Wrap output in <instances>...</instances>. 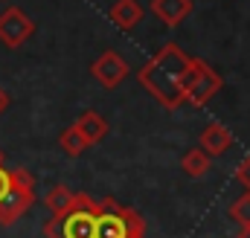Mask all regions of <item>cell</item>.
<instances>
[{"instance_id": "1", "label": "cell", "mask_w": 250, "mask_h": 238, "mask_svg": "<svg viewBox=\"0 0 250 238\" xmlns=\"http://www.w3.org/2000/svg\"><path fill=\"white\" fill-rule=\"evenodd\" d=\"M195 61L178 44H163L137 73L140 84L166 108L175 111L187 102V87L195 76Z\"/></svg>"}, {"instance_id": "2", "label": "cell", "mask_w": 250, "mask_h": 238, "mask_svg": "<svg viewBox=\"0 0 250 238\" xmlns=\"http://www.w3.org/2000/svg\"><path fill=\"white\" fill-rule=\"evenodd\" d=\"M47 238H96V200L84 192H76L73 206L53 215L44 224Z\"/></svg>"}, {"instance_id": "3", "label": "cell", "mask_w": 250, "mask_h": 238, "mask_svg": "<svg viewBox=\"0 0 250 238\" xmlns=\"http://www.w3.org/2000/svg\"><path fill=\"white\" fill-rule=\"evenodd\" d=\"M146 236V221L137 209L120 206L114 198L96 203V238H134Z\"/></svg>"}, {"instance_id": "4", "label": "cell", "mask_w": 250, "mask_h": 238, "mask_svg": "<svg viewBox=\"0 0 250 238\" xmlns=\"http://www.w3.org/2000/svg\"><path fill=\"white\" fill-rule=\"evenodd\" d=\"M12 172V186L0 198V227H12L32 203H35V180L26 169H9Z\"/></svg>"}, {"instance_id": "5", "label": "cell", "mask_w": 250, "mask_h": 238, "mask_svg": "<svg viewBox=\"0 0 250 238\" xmlns=\"http://www.w3.org/2000/svg\"><path fill=\"white\" fill-rule=\"evenodd\" d=\"M35 32V23L23 15V9L9 6L6 12H0V44L9 50H18L21 44H26Z\"/></svg>"}, {"instance_id": "6", "label": "cell", "mask_w": 250, "mask_h": 238, "mask_svg": "<svg viewBox=\"0 0 250 238\" xmlns=\"http://www.w3.org/2000/svg\"><path fill=\"white\" fill-rule=\"evenodd\" d=\"M221 76L207 64V61H195V76H192V81H189V87H187V102L189 105H204V102H209L218 90H221Z\"/></svg>"}, {"instance_id": "7", "label": "cell", "mask_w": 250, "mask_h": 238, "mask_svg": "<svg viewBox=\"0 0 250 238\" xmlns=\"http://www.w3.org/2000/svg\"><path fill=\"white\" fill-rule=\"evenodd\" d=\"M90 76H93L102 87L114 90V87H120V84L125 81V76H128V64H125V59L117 53V50H105L99 59L90 64Z\"/></svg>"}, {"instance_id": "8", "label": "cell", "mask_w": 250, "mask_h": 238, "mask_svg": "<svg viewBox=\"0 0 250 238\" xmlns=\"http://www.w3.org/2000/svg\"><path fill=\"white\" fill-rule=\"evenodd\" d=\"M230 145H233V134H230V128H224V125H218V122L207 125V128H204V134H201V142H198V148H201V151H207L209 157L224 154Z\"/></svg>"}, {"instance_id": "9", "label": "cell", "mask_w": 250, "mask_h": 238, "mask_svg": "<svg viewBox=\"0 0 250 238\" xmlns=\"http://www.w3.org/2000/svg\"><path fill=\"white\" fill-rule=\"evenodd\" d=\"M151 12L166 23V26H181L192 12V0H151Z\"/></svg>"}, {"instance_id": "10", "label": "cell", "mask_w": 250, "mask_h": 238, "mask_svg": "<svg viewBox=\"0 0 250 238\" xmlns=\"http://www.w3.org/2000/svg\"><path fill=\"white\" fill-rule=\"evenodd\" d=\"M108 18H111L114 26H120L123 32H128V29H134V26L143 20V6H140L137 0H117V3L111 6Z\"/></svg>"}, {"instance_id": "11", "label": "cell", "mask_w": 250, "mask_h": 238, "mask_svg": "<svg viewBox=\"0 0 250 238\" xmlns=\"http://www.w3.org/2000/svg\"><path fill=\"white\" fill-rule=\"evenodd\" d=\"M73 125L79 128V134L84 137V142H87V145H96V142H102V137L108 134V122L99 117L96 111H84V114L76 119Z\"/></svg>"}, {"instance_id": "12", "label": "cell", "mask_w": 250, "mask_h": 238, "mask_svg": "<svg viewBox=\"0 0 250 238\" xmlns=\"http://www.w3.org/2000/svg\"><path fill=\"white\" fill-rule=\"evenodd\" d=\"M209 154L207 151H201V148H189L187 154H184V160H181V166H184V172H187L189 178H204L207 172H209Z\"/></svg>"}, {"instance_id": "13", "label": "cell", "mask_w": 250, "mask_h": 238, "mask_svg": "<svg viewBox=\"0 0 250 238\" xmlns=\"http://www.w3.org/2000/svg\"><path fill=\"white\" fill-rule=\"evenodd\" d=\"M73 200H76V192H70L67 186H53V189L47 192V198H44V203H47V209H50L53 215L67 212V209L73 206Z\"/></svg>"}, {"instance_id": "14", "label": "cell", "mask_w": 250, "mask_h": 238, "mask_svg": "<svg viewBox=\"0 0 250 238\" xmlns=\"http://www.w3.org/2000/svg\"><path fill=\"white\" fill-rule=\"evenodd\" d=\"M59 145H62L64 154H70V157H79V154H84L90 145L84 142V137L79 134V128L76 125H70V128H64L62 137H59Z\"/></svg>"}, {"instance_id": "15", "label": "cell", "mask_w": 250, "mask_h": 238, "mask_svg": "<svg viewBox=\"0 0 250 238\" xmlns=\"http://www.w3.org/2000/svg\"><path fill=\"white\" fill-rule=\"evenodd\" d=\"M230 218H233L242 230L250 227V192H245L242 198H236V200L230 203Z\"/></svg>"}, {"instance_id": "16", "label": "cell", "mask_w": 250, "mask_h": 238, "mask_svg": "<svg viewBox=\"0 0 250 238\" xmlns=\"http://www.w3.org/2000/svg\"><path fill=\"white\" fill-rule=\"evenodd\" d=\"M236 180H239V183H242V186L250 192V154L242 160V163H239V169H236Z\"/></svg>"}, {"instance_id": "17", "label": "cell", "mask_w": 250, "mask_h": 238, "mask_svg": "<svg viewBox=\"0 0 250 238\" xmlns=\"http://www.w3.org/2000/svg\"><path fill=\"white\" fill-rule=\"evenodd\" d=\"M9 186H12V172H9V169L3 166V169H0V198H3L6 192H9Z\"/></svg>"}, {"instance_id": "18", "label": "cell", "mask_w": 250, "mask_h": 238, "mask_svg": "<svg viewBox=\"0 0 250 238\" xmlns=\"http://www.w3.org/2000/svg\"><path fill=\"white\" fill-rule=\"evenodd\" d=\"M9 102H12V99H9V93H6V90L0 87V114H3L6 108H9Z\"/></svg>"}, {"instance_id": "19", "label": "cell", "mask_w": 250, "mask_h": 238, "mask_svg": "<svg viewBox=\"0 0 250 238\" xmlns=\"http://www.w3.org/2000/svg\"><path fill=\"white\" fill-rule=\"evenodd\" d=\"M236 238H250V227H248V230H242V233H239Z\"/></svg>"}, {"instance_id": "20", "label": "cell", "mask_w": 250, "mask_h": 238, "mask_svg": "<svg viewBox=\"0 0 250 238\" xmlns=\"http://www.w3.org/2000/svg\"><path fill=\"white\" fill-rule=\"evenodd\" d=\"M0 169H3V154H0Z\"/></svg>"}, {"instance_id": "21", "label": "cell", "mask_w": 250, "mask_h": 238, "mask_svg": "<svg viewBox=\"0 0 250 238\" xmlns=\"http://www.w3.org/2000/svg\"><path fill=\"white\" fill-rule=\"evenodd\" d=\"M134 238H146V236H134Z\"/></svg>"}]
</instances>
